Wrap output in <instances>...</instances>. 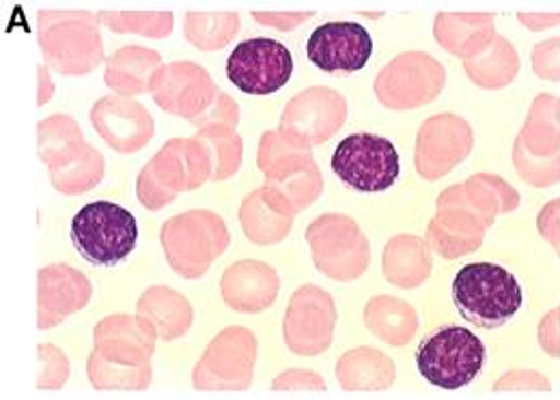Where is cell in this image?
<instances>
[{"label":"cell","mask_w":560,"mask_h":400,"mask_svg":"<svg viewBox=\"0 0 560 400\" xmlns=\"http://www.w3.org/2000/svg\"><path fill=\"white\" fill-rule=\"evenodd\" d=\"M453 302L462 317L477 328L495 330L511 321L524 304L517 278L493 263H472L457 271Z\"/></svg>","instance_id":"1"},{"label":"cell","mask_w":560,"mask_h":400,"mask_svg":"<svg viewBox=\"0 0 560 400\" xmlns=\"http://www.w3.org/2000/svg\"><path fill=\"white\" fill-rule=\"evenodd\" d=\"M332 170L351 190L375 195L395 186L401 173V160L388 138L353 133L339 142L332 155Z\"/></svg>","instance_id":"4"},{"label":"cell","mask_w":560,"mask_h":400,"mask_svg":"<svg viewBox=\"0 0 560 400\" xmlns=\"http://www.w3.org/2000/svg\"><path fill=\"white\" fill-rule=\"evenodd\" d=\"M71 242L80 257L95 267L124 263L137 248V217L121 204L97 200L84 204L71 220Z\"/></svg>","instance_id":"2"},{"label":"cell","mask_w":560,"mask_h":400,"mask_svg":"<svg viewBox=\"0 0 560 400\" xmlns=\"http://www.w3.org/2000/svg\"><path fill=\"white\" fill-rule=\"evenodd\" d=\"M486 344L468 328L448 326L431 333L417 351L422 379L440 390H459L472 384L486 364Z\"/></svg>","instance_id":"3"},{"label":"cell","mask_w":560,"mask_h":400,"mask_svg":"<svg viewBox=\"0 0 560 400\" xmlns=\"http://www.w3.org/2000/svg\"><path fill=\"white\" fill-rule=\"evenodd\" d=\"M308 61L326 73L364 69L373 57L371 33L355 22H328L322 24L306 44Z\"/></svg>","instance_id":"6"},{"label":"cell","mask_w":560,"mask_h":400,"mask_svg":"<svg viewBox=\"0 0 560 400\" xmlns=\"http://www.w3.org/2000/svg\"><path fill=\"white\" fill-rule=\"evenodd\" d=\"M293 73V59L287 46L268 37L246 39L226 61L229 80L246 95H272Z\"/></svg>","instance_id":"5"}]
</instances>
